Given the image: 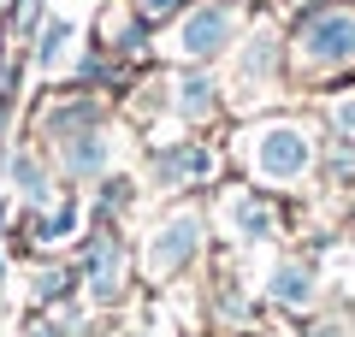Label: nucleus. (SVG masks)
Returning <instances> with one entry per match:
<instances>
[{
	"label": "nucleus",
	"mask_w": 355,
	"mask_h": 337,
	"mask_svg": "<svg viewBox=\"0 0 355 337\" xmlns=\"http://www.w3.org/2000/svg\"><path fill=\"white\" fill-rule=\"evenodd\" d=\"M302 48L314 53V60L326 65H343L355 53V12H338V6H326V12H308L302 24Z\"/></svg>",
	"instance_id": "f257e3e1"
},
{
	"label": "nucleus",
	"mask_w": 355,
	"mask_h": 337,
	"mask_svg": "<svg viewBox=\"0 0 355 337\" xmlns=\"http://www.w3.org/2000/svg\"><path fill=\"white\" fill-rule=\"evenodd\" d=\"M279 296L284 302H308V273H284L279 278Z\"/></svg>",
	"instance_id": "20e7f679"
},
{
	"label": "nucleus",
	"mask_w": 355,
	"mask_h": 337,
	"mask_svg": "<svg viewBox=\"0 0 355 337\" xmlns=\"http://www.w3.org/2000/svg\"><path fill=\"white\" fill-rule=\"evenodd\" d=\"M302 137H296V130H272V137H266V148H261V166L272 178H296L302 172Z\"/></svg>",
	"instance_id": "7ed1b4c3"
},
{
	"label": "nucleus",
	"mask_w": 355,
	"mask_h": 337,
	"mask_svg": "<svg viewBox=\"0 0 355 337\" xmlns=\"http://www.w3.org/2000/svg\"><path fill=\"white\" fill-rule=\"evenodd\" d=\"M231 24H237V18H231V6H202V12H196L190 24L178 30V48H184V53H196V60H202V53H214L219 42L231 36Z\"/></svg>",
	"instance_id": "f03ea898"
},
{
	"label": "nucleus",
	"mask_w": 355,
	"mask_h": 337,
	"mask_svg": "<svg viewBox=\"0 0 355 337\" xmlns=\"http://www.w3.org/2000/svg\"><path fill=\"white\" fill-rule=\"evenodd\" d=\"M172 6H178V0H148V12H154V18H160V12H172Z\"/></svg>",
	"instance_id": "39448f33"
}]
</instances>
